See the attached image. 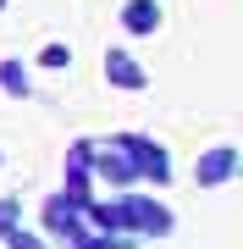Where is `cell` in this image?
<instances>
[{"instance_id":"6da1fadb","label":"cell","mask_w":243,"mask_h":249,"mask_svg":"<svg viewBox=\"0 0 243 249\" xmlns=\"http://www.w3.org/2000/svg\"><path fill=\"white\" fill-rule=\"evenodd\" d=\"M116 150L127 155L133 178H149V183H166V178H171V155H166L155 139H144V133H122V139H116Z\"/></svg>"},{"instance_id":"7a4b0ae2","label":"cell","mask_w":243,"mask_h":249,"mask_svg":"<svg viewBox=\"0 0 243 249\" xmlns=\"http://www.w3.org/2000/svg\"><path fill=\"white\" fill-rule=\"evenodd\" d=\"M238 166H243L238 144H216V150H205V155L194 160V183H199V188H221V183L238 178Z\"/></svg>"},{"instance_id":"3957f363","label":"cell","mask_w":243,"mask_h":249,"mask_svg":"<svg viewBox=\"0 0 243 249\" xmlns=\"http://www.w3.org/2000/svg\"><path fill=\"white\" fill-rule=\"evenodd\" d=\"M122 227H138V232H149V238H166V232H171V211H166L161 199L127 194L122 199Z\"/></svg>"},{"instance_id":"277c9868","label":"cell","mask_w":243,"mask_h":249,"mask_svg":"<svg viewBox=\"0 0 243 249\" xmlns=\"http://www.w3.org/2000/svg\"><path fill=\"white\" fill-rule=\"evenodd\" d=\"M45 232H61V238H83V222H78V205L66 199V194H55V199H45Z\"/></svg>"},{"instance_id":"5b68a950","label":"cell","mask_w":243,"mask_h":249,"mask_svg":"<svg viewBox=\"0 0 243 249\" xmlns=\"http://www.w3.org/2000/svg\"><path fill=\"white\" fill-rule=\"evenodd\" d=\"M105 78L116 83V89H144V83H149V72L138 67L127 50H105Z\"/></svg>"},{"instance_id":"8992f818","label":"cell","mask_w":243,"mask_h":249,"mask_svg":"<svg viewBox=\"0 0 243 249\" xmlns=\"http://www.w3.org/2000/svg\"><path fill=\"white\" fill-rule=\"evenodd\" d=\"M89 166L99 172V178H105V183H133V166H127V155L122 150H89Z\"/></svg>"},{"instance_id":"52a82bcc","label":"cell","mask_w":243,"mask_h":249,"mask_svg":"<svg viewBox=\"0 0 243 249\" xmlns=\"http://www.w3.org/2000/svg\"><path fill=\"white\" fill-rule=\"evenodd\" d=\"M122 28L127 34H155V28H161V6H155V0H127L122 6Z\"/></svg>"},{"instance_id":"ba28073f","label":"cell","mask_w":243,"mask_h":249,"mask_svg":"<svg viewBox=\"0 0 243 249\" xmlns=\"http://www.w3.org/2000/svg\"><path fill=\"white\" fill-rule=\"evenodd\" d=\"M0 89H6L11 100H28V94H33V78H28V67H22V61H0Z\"/></svg>"},{"instance_id":"9c48e42d","label":"cell","mask_w":243,"mask_h":249,"mask_svg":"<svg viewBox=\"0 0 243 249\" xmlns=\"http://www.w3.org/2000/svg\"><path fill=\"white\" fill-rule=\"evenodd\" d=\"M83 211L94 216V227L105 232V238H111V232H122V205H94V199H89V205H83Z\"/></svg>"},{"instance_id":"30bf717a","label":"cell","mask_w":243,"mask_h":249,"mask_svg":"<svg viewBox=\"0 0 243 249\" xmlns=\"http://www.w3.org/2000/svg\"><path fill=\"white\" fill-rule=\"evenodd\" d=\"M6 249H45V238H39V232H22V227H11V232H6Z\"/></svg>"},{"instance_id":"8fae6325","label":"cell","mask_w":243,"mask_h":249,"mask_svg":"<svg viewBox=\"0 0 243 249\" xmlns=\"http://www.w3.org/2000/svg\"><path fill=\"white\" fill-rule=\"evenodd\" d=\"M66 61H72L66 45H45V50H39V67H66Z\"/></svg>"},{"instance_id":"7c38bea8","label":"cell","mask_w":243,"mask_h":249,"mask_svg":"<svg viewBox=\"0 0 243 249\" xmlns=\"http://www.w3.org/2000/svg\"><path fill=\"white\" fill-rule=\"evenodd\" d=\"M17 211H22L17 199H0V238H6L11 227H22V222H17Z\"/></svg>"},{"instance_id":"4fadbf2b","label":"cell","mask_w":243,"mask_h":249,"mask_svg":"<svg viewBox=\"0 0 243 249\" xmlns=\"http://www.w3.org/2000/svg\"><path fill=\"white\" fill-rule=\"evenodd\" d=\"M78 249H116V244H111L105 232H83V238H78Z\"/></svg>"},{"instance_id":"5bb4252c","label":"cell","mask_w":243,"mask_h":249,"mask_svg":"<svg viewBox=\"0 0 243 249\" xmlns=\"http://www.w3.org/2000/svg\"><path fill=\"white\" fill-rule=\"evenodd\" d=\"M0 160H6V155H0Z\"/></svg>"}]
</instances>
